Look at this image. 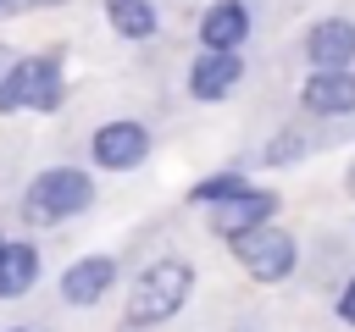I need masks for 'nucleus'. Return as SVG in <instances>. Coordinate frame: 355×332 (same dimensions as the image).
Masks as SVG:
<instances>
[{
  "label": "nucleus",
  "mask_w": 355,
  "mask_h": 332,
  "mask_svg": "<svg viewBox=\"0 0 355 332\" xmlns=\"http://www.w3.org/2000/svg\"><path fill=\"white\" fill-rule=\"evenodd\" d=\"M189 288H194L189 260H155V266L133 282V293H128V326H155V321H172V315L183 310Z\"/></svg>",
  "instance_id": "obj_1"
},
{
  "label": "nucleus",
  "mask_w": 355,
  "mask_h": 332,
  "mask_svg": "<svg viewBox=\"0 0 355 332\" xmlns=\"http://www.w3.org/2000/svg\"><path fill=\"white\" fill-rule=\"evenodd\" d=\"M89 199H94V188H89V177H83L78 166H50V172H39L33 188L22 194V210H28V221H67V216H78Z\"/></svg>",
  "instance_id": "obj_2"
},
{
  "label": "nucleus",
  "mask_w": 355,
  "mask_h": 332,
  "mask_svg": "<svg viewBox=\"0 0 355 332\" xmlns=\"http://www.w3.org/2000/svg\"><path fill=\"white\" fill-rule=\"evenodd\" d=\"M233 255H239V266L255 277V282H283L288 271H294V238L283 232V227H272V221H261V227H250V232H233Z\"/></svg>",
  "instance_id": "obj_3"
},
{
  "label": "nucleus",
  "mask_w": 355,
  "mask_h": 332,
  "mask_svg": "<svg viewBox=\"0 0 355 332\" xmlns=\"http://www.w3.org/2000/svg\"><path fill=\"white\" fill-rule=\"evenodd\" d=\"M55 111L61 105V61L55 55H22L11 72V111Z\"/></svg>",
  "instance_id": "obj_4"
},
{
  "label": "nucleus",
  "mask_w": 355,
  "mask_h": 332,
  "mask_svg": "<svg viewBox=\"0 0 355 332\" xmlns=\"http://www.w3.org/2000/svg\"><path fill=\"white\" fill-rule=\"evenodd\" d=\"M144 155H150V133H144L139 122H105V127L94 133V160H100L105 172H133Z\"/></svg>",
  "instance_id": "obj_5"
},
{
  "label": "nucleus",
  "mask_w": 355,
  "mask_h": 332,
  "mask_svg": "<svg viewBox=\"0 0 355 332\" xmlns=\"http://www.w3.org/2000/svg\"><path fill=\"white\" fill-rule=\"evenodd\" d=\"M305 55H311L316 72H338V66H349V61H355V22H349V17H327V22H316V28L305 33Z\"/></svg>",
  "instance_id": "obj_6"
},
{
  "label": "nucleus",
  "mask_w": 355,
  "mask_h": 332,
  "mask_svg": "<svg viewBox=\"0 0 355 332\" xmlns=\"http://www.w3.org/2000/svg\"><path fill=\"white\" fill-rule=\"evenodd\" d=\"M272 210H277V199H272V194H255V188H239V194H227V199H216V210H211V227H216L222 238H233V232H250V227H261V221H272Z\"/></svg>",
  "instance_id": "obj_7"
},
{
  "label": "nucleus",
  "mask_w": 355,
  "mask_h": 332,
  "mask_svg": "<svg viewBox=\"0 0 355 332\" xmlns=\"http://www.w3.org/2000/svg\"><path fill=\"white\" fill-rule=\"evenodd\" d=\"M111 277H116V260H111V255H83V260L67 266L61 299H67V304H94V299H105Z\"/></svg>",
  "instance_id": "obj_8"
},
{
  "label": "nucleus",
  "mask_w": 355,
  "mask_h": 332,
  "mask_svg": "<svg viewBox=\"0 0 355 332\" xmlns=\"http://www.w3.org/2000/svg\"><path fill=\"white\" fill-rule=\"evenodd\" d=\"M300 100H305V111H316V116H349V111H355V77H349V66H338V72H311V83L300 89Z\"/></svg>",
  "instance_id": "obj_9"
},
{
  "label": "nucleus",
  "mask_w": 355,
  "mask_h": 332,
  "mask_svg": "<svg viewBox=\"0 0 355 332\" xmlns=\"http://www.w3.org/2000/svg\"><path fill=\"white\" fill-rule=\"evenodd\" d=\"M239 77H244V61H239L233 50H211V55L194 61V72H189V94H194V100H222Z\"/></svg>",
  "instance_id": "obj_10"
},
{
  "label": "nucleus",
  "mask_w": 355,
  "mask_h": 332,
  "mask_svg": "<svg viewBox=\"0 0 355 332\" xmlns=\"http://www.w3.org/2000/svg\"><path fill=\"white\" fill-rule=\"evenodd\" d=\"M244 39H250V11L239 0H216L200 22V44L205 50H239Z\"/></svg>",
  "instance_id": "obj_11"
},
{
  "label": "nucleus",
  "mask_w": 355,
  "mask_h": 332,
  "mask_svg": "<svg viewBox=\"0 0 355 332\" xmlns=\"http://www.w3.org/2000/svg\"><path fill=\"white\" fill-rule=\"evenodd\" d=\"M39 277V249L33 243H0V299H22Z\"/></svg>",
  "instance_id": "obj_12"
},
{
  "label": "nucleus",
  "mask_w": 355,
  "mask_h": 332,
  "mask_svg": "<svg viewBox=\"0 0 355 332\" xmlns=\"http://www.w3.org/2000/svg\"><path fill=\"white\" fill-rule=\"evenodd\" d=\"M105 17L122 39H150L155 33V6L150 0H105Z\"/></svg>",
  "instance_id": "obj_13"
},
{
  "label": "nucleus",
  "mask_w": 355,
  "mask_h": 332,
  "mask_svg": "<svg viewBox=\"0 0 355 332\" xmlns=\"http://www.w3.org/2000/svg\"><path fill=\"white\" fill-rule=\"evenodd\" d=\"M239 188H250V183H244V177H205V183H194L189 199H194V205H200V199L216 205V199H227V194H239Z\"/></svg>",
  "instance_id": "obj_14"
},
{
  "label": "nucleus",
  "mask_w": 355,
  "mask_h": 332,
  "mask_svg": "<svg viewBox=\"0 0 355 332\" xmlns=\"http://www.w3.org/2000/svg\"><path fill=\"white\" fill-rule=\"evenodd\" d=\"M17 61H22V55L0 44V111H11V72H17Z\"/></svg>",
  "instance_id": "obj_15"
},
{
  "label": "nucleus",
  "mask_w": 355,
  "mask_h": 332,
  "mask_svg": "<svg viewBox=\"0 0 355 332\" xmlns=\"http://www.w3.org/2000/svg\"><path fill=\"white\" fill-rule=\"evenodd\" d=\"M294 155H300V138H294V133L272 138V149H266V160H294Z\"/></svg>",
  "instance_id": "obj_16"
},
{
  "label": "nucleus",
  "mask_w": 355,
  "mask_h": 332,
  "mask_svg": "<svg viewBox=\"0 0 355 332\" xmlns=\"http://www.w3.org/2000/svg\"><path fill=\"white\" fill-rule=\"evenodd\" d=\"M338 321H349V326H355V277H349V288L338 293Z\"/></svg>",
  "instance_id": "obj_17"
},
{
  "label": "nucleus",
  "mask_w": 355,
  "mask_h": 332,
  "mask_svg": "<svg viewBox=\"0 0 355 332\" xmlns=\"http://www.w3.org/2000/svg\"><path fill=\"white\" fill-rule=\"evenodd\" d=\"M0 243H6V238H0Z\"/></svg>",
  "instance_id": "obj_18"
}]
</instances>
